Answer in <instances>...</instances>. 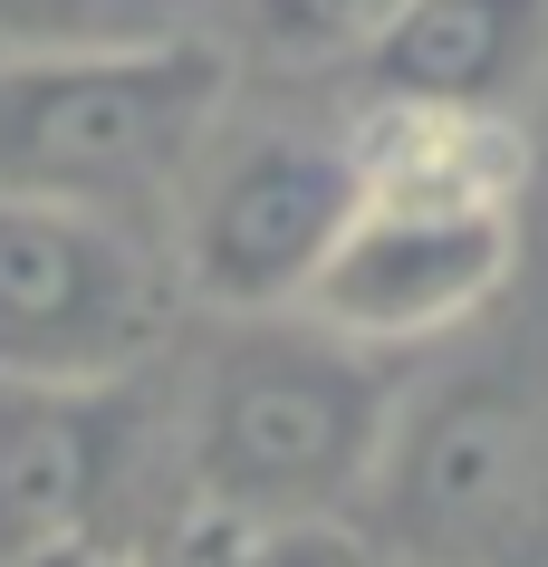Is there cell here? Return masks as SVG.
<instances>
[{
	"label": "cell",
	"instance_id": "obj_12",
	"mask_svg": "<svg viewBox=\"0 0 548 567\" xmlns=\"http://www.w3.org/2000/svg\"><path fill=\"white\" fill-rule=\"evenodd\" d=\"M0 567H145V538H59V548H20Z\"/></svg>",
	"mask_w": 548,
	"mask_h": 567
},
{
	"label": "cell",
	"instance_id": "obj_5",
	"mask_svg": "<svg viewBox=\"0 0 548 567\" xmlns=\"http://www.w3.org/2000/svg\"><path fill=\"white\" fill-rule=\"evenodd\" d=\"M183 328L164 231L0 193V385H135Z\"/></svg>",
	"mask_w": 548,
	"mask_h": 567
},
{
	"label": "cell",
	"instance_id": "obj_13",
	"mask_svg": "<svg viewBox=\"0 0 548 567\" xmlns=\"http://www.w3.org/2000/svg\"><path fill=\"white\" fill-rule=\"evenodd\" d=\"M164 10H183V20H193V10H213V0H164Z\"/></svg>",
	"mask_w": 548,
	"mask_h": 567
},
{
	"label": "cell",
	"instance_id": "obj_10",
	"mask_svg": "<svg viewBox=\"0 0 548 567\" xmlns=\"http://www.w3.org/2000/svg\"><path fill=\"white\" fill-rule=\"evenodd\" d=\"M213 10L270 68H356L404 0H213Z\"/></svg>",
	"mask_w": 548,
	"mask_h": 567
},
{
	"label": "cell",
	"instance_id": "obj_8",
	"mask_svg": "<svg viewBox=\"0 0 548 567\" xmlns=\"http://www.w3.org/2000/svg\"><path fill=\"white\" fill-rule=\"evenodd\" d=\"M365 106L519 116L548 87V0H404L356 59Z\"/></svg>",
	"mask_w": 548,
	"mask_h": 567
},
{
	"label": "cell",
	"instance_id": "obj_7",
	"mask_svg": "<svg viewBox=\"0 0 548 567\" xmlns=\"http://www.w3.org/2000/svg\"><path fill=\"white\" fill-rule=\"evenodd\" d=\"M154 414L135 385H0V558L59 538H125Z\"/></svg>",
	"mask_w": 548,
	"mask_h": 567
},
{
	"label": "cell",
	"instance_id": "obj_6",
	"mask_svg": "<svg viewBox=\"0 0 548 567\" xmlns=\"http://www.w3.org/2000/svg\"><path fill=\"white\" fill-rule=\"evenodd\" d=\"M519 279V212L490 203H404V193H356L337 250L318 260L299 318H318L347 347L375 357H424L453 347L500 308Z\"/></svg>",
	"mask_w": 548,
	"mask_h": 567
},
{
	"label": "cell",
	"instance_id": "obj_3",
	"mask_svg": "<svg viewBox=\"0 0 548 567\" xmlns=\"http://www.w3.org/2000/svg\"><path fill=\"white\" fill-rule=\"evenodd\" d=\"M356 529L385 567H548V375L462 365L404 394Z\"/></svg>",
	"mask_w": 548,
	"mask_h": 567
},
{
	"label": "cell",
	"instance_id": "obj_4",
	"mask_svg": "<svg viewBox=\"0 0 548 567\" xmlns=\"http://www.w3.org/2000/svg\"><path fill=\"white\" fill-rule=\"evenodd\" d=\"M347 212H356V135L347 125L221 106L164 203V260L183 279V308H213V318L299 308L318 260L347 231Z\"/></svg>",
	"mask_w": 548,
	"mask_h": 567
},
{
	"label": "cell",
	"instance_id": "obj_2",
	"mask_svg": "<svg viewBox=\"0 0 548 567\" xmlns=\"http://www.w3.org/2000/svg\"><path fill=\"white\" fill-rule=\"evenodd\" d=\"M221 106H231V49L203 30L0 59V193L87 203L164 231V203Z\"/></svg>",
	"mask_w": 548,
	"mask_h": 567
},
{
	"label": "cell",
	"instance_id": "obj_1",
	"mask_svg": "<svg viewBox=\"0 0 548 567\" xmlns=\"http://www.w3.org/2000/svg\"><path fill=\"white\" fill-rule=\"evenodd\" d=\"M404 414V365L318 318H221L183 375L164 443L183 501L221 519H356Z\"/></svg>",
	"mask_w": 548,
	"mask_h": 567
},
{
	"label": "cell",
	"instance_id": "obj_11",
	"mask_svg": "<svg viewBox=\"0 0 548 567\" xmlns=\"http://www.w3.org/2000/svg\"><path fill=\"white\" fill-rule=\"evenodd\" d=\"M193 30L164 0H0V59L39 49H116V39H174Z\"/></svg>",
	"mask_w": 548,
	"mask_h": 567
},
{
	"label": "cell",
	"instance_id": "obj_9",
	"mask_svg": "<svg viewBox=\"0 0 548 567\" xmlns=\"http://www.w3.org/2000/svg\"><path fill=\"white\" fill-rule=\"evenodd\" d=\"M145 567H385L356 519H221L183 501L145 538Z\"/></svg>",
	"mask_w": 548,
	"mask_h": 567
}]
</instances>
